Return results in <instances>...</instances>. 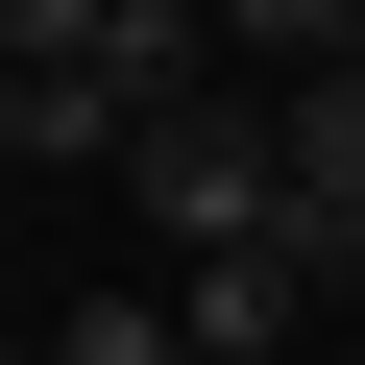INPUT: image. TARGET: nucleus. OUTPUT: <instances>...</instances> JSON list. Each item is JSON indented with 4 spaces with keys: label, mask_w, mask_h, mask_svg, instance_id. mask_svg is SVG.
I'll return each mask as SVG.
<instances>
[{
    "label": "nucleus",
    "mask_w": 365,
    "mask_h": 365,
    "mask_svg": "<svg viewBox=\"0 0 365 365\" xmlns=\"http://www.w3.org/2000/svg\"><path fill=\"white\" fill-rule=\"evenodd\" d=\"M122 195L195 244V268H220V244H292V170H268V122H220V98H195V122H122Z\"/></svg>",
    "instance_id": "nucleus-1"
},
{
    "label": "nucleus",
    "mask_w": 365,
    "mask_h": 365,
    "mask_svg": "<svg viewBox=\"0 0 365 365\" xmlns=\"http://www.w3.org/2000/svg\"><path fill=\"white\" fill-rule=\"evenodd\" d=\"M170 341H195V365H268V341H317V268L292 244H220L195 292H170Z\"/></svg>",
    "instance_id": "nucleus-2"
},
{
    "label": "nucleus",
    "mask_w": 365,
    "mask_h": 365,
    "mask_svg": "<svg viewBox=\"0 0 365 365\" xmlns=\"http://www.w3.org/2000/svg\"><path fill=\"white\" fill-rule=\"evenodd\" d=\"M98 98L122 122H195L220 98V25H195V0H98Z\"/></svg>",
    "instance_id": "nucleus-3"
},
{
    "label": "nucleus",
    "mask_w": 365,
    "mask_h": 365,
    "mask_svg": "<svg viewBox=\"0 0 365 365\" xmlns=\"http://www.w3.org/2000/svg\"><path fill=\"white\" fill-rule=\"evenodd\" d=\"M268 170H292V220H365V49L268 98Z\"/></svg>",
    "instance_id": "nucleus-4"
},
{
    "label": "nucleus",
    "mask_w": 365,
    "mask_h": 365,
    "mask_svg": "<svg viewBox=\"0 0 365 365\" xmlns=\"http://www.w3.org/2000/svg\"><path fill=\"white\" fill-rule=\"evenodd\" d=\"M0 146H25V170H122V98L98 73H0Z\"/></svg>",
    "instance_id": "nucleus-5"
},
{
    "label": "nucleus",
    "mask_w": 365,
    "mask_h": 365,
    "mask_svg": "<svg viewBox=\"0 0 365 365\" xmlns=\"http://www.w3.org/2000/svg\"><path fill=\"white\" fill-rule=\"evenodd\" d=\"M25 341H49V365H195V341H170V292H49Z\"/></svg>",
    "instance_id": "nucleus-6"
},
{
    "label": "nucleus",
    "mask_w": 365,
    "mask_h": 365,
    "mask_svg": "<svg viewBox=\"0 0 365 365\" xmlns=\"http://www.w3.org/2000/svg\"><path fill=\"white\" fill-rule=\"evenodd\" d=\"M195 25H220V49H268V73H341V49H365V0H195Z\"/></svg>",
    "instance_id": "nucleus-7"
},
{
    "label": "nucleus",
    "mask_w": 365,
    "mask_h": 365,
    "mask_svg": "<svg viewBox=\"0 0 365 365\" xmlns=\"http://www.w3.org/2000/svg\"><path fill=\"white\" fill-rule=\"evenodd\" d=\"M0 73H98V0H0Z\"/></svg>",
    "instance_id": "nucleus-8"
},
{
    "label": "nucleus",
    "mask_w": 365,
    "mask_h": 365,
    "mask_svg": "<svg viewBox=\"0 0 365 365\" xmlns=\"http://www.w3.org/2000/svg\"><path fill=\"white\" fill-rule=\"evenodd\" d=\"M0 365H49V341H25V317H0Z\"/></svg>",
    "instance_id": "nucleus-9"
}]
</instances>
